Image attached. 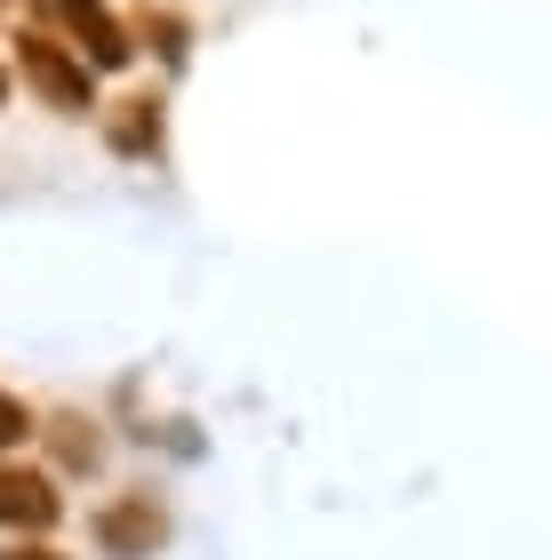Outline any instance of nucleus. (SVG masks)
<instances>
[{
	"label": "nucleus",
	"instance_id": "obj_2",
	"mask_svg": "<svg viewBox=\"0 0 552 560\" xmlns=\"http://www.w3.org/2000/svg\"><path fill=\"white\" fill-rule=\"evenodd\" d=\"M40 9L57 16L72 40H81V57H89L96 72H120V65H129V33L113 24V9H105V0H40Z\"/></svg>",
	"mask_w": 552,
	"mask_h": 560
},
{
	"label": "nucleus",
	"instance_id": "obj_3",
	"mask_svg": "<svg viewBox=\"0 0 552 560\" xmlns=\"http://www.w3.org/2000/svg\"><path fill=\"white\" fill-rule=\"evenodd\" d=\"M161 537H168V521H161L153 497H113L105 513H96V545H105L113 560H144Z\"/></svg>",
	"mask_w": 552,
	"mask_h": 560
},
{
	"label": "nucleus",
	"instance_id": "obj_6",
	"mask_svg": "<svg viewBox=\"0 0 552 560\" xmlns=\"http://www.w3.org/2000/svg\"><path fill=\"white\" fill-rule=\"evenodd\" d=\"M113 144H120V152H153V144H161V120H153V105H120V120H113Z\"/></svg>",
	"mask_w": 552,
	"mask_h": 560
},
{
	"label": "nucleus",
	"instance_id": "obj_5",
	"mask_svg": "<svg viewBox=\"0 0 552 560\" xmlns=\"http://www.w3.org/2000/svg\"><path fill=\"white\" fill-rule=\"evenodd\" d=\"M48 448H57L72 472H89L96 456H105V441H96V424H81V417H57V424H48Z\"/></svg>",
	"mask_w": 552,
	"mask_h": 560
},
{
	"label": "nucleus",
	"instance_id": "obj_1",
	"mask_svg": "<svg viewBox=\"0 0 552 560\" xmlns=\"http://www.w3.org/2000/svg\"><path fill=\"white\" fill-rule=\"evenodd\" d=\"M16 65H24V81H33L57 113H89V65L72 57L64 40H48V33H24L16 40Z\"/></svg>",
	"mask_w": 552,
	"mask_h": 560
},
{
	"label": "nucleus",
	"instance_id": "obj_4",
	"mask_svg": "<svg viewBox=\"0 0 552 560\" xmlns=\"http://www.w3.org/2000/svg\"><path fill=\"white\" fill-rule=\"evenodd\" d=\"M64 497L48 472H24V465H0V528H24V537H40V528H57Z\"/></svg>",
	"mask_w": 552,
	"mask_h": 560
},
{
	"label": "nucleus",
	"instance_id": "obj_7",
	"mask_svg": "<svg viewBox=\"0 0 552 560\" xmlns=\"http://www.w3.org/2000/svg\"><path fill=\"white\" fill-rule=\"evenodd\" d=\"M24 432H33V409H24L16 393H0V448H16Z\"/></svg>",
	"mask_w": 552,
	"mask_h": 560
},
{
	"label": "nucleus",
	"instance_id": "obj_8",
	"mask_svg": "<svg viewBox=\"0 0 552 560\" xmlns=\"http://www.w3.org/2000/svg\"><path fill=\"white\" fill-rule=\"evenodd\" d=\"M0 560H64V552H57V545H40V537H33V545H9V552H0Z\"/></svg>",
	"mask_w": 552,
	"mask_h": 560
}]
</instances>
